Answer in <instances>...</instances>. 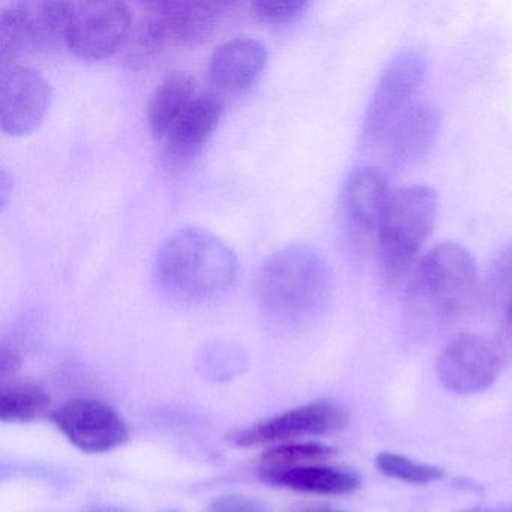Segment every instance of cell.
I'll use <instances>...</instances> for the list:
<instances>
[{"mask_svg":"<svg viewBox=\"0 0 512 512\" xmlns=\"http://www.w3.org/2000/svg\"><path fill=\"white\" fill-rule=\"evenodd\" d=\"M133 20L125 2H71L65 44L86 61L110 58L128 40Z\"/></svg>","mask_w":512,"mask_h":512,"instance_id":"ba28073f","label":"cell"},{"mask_svg":"<svg viewBox=\"0 0 512 512\" xmlns=\"http://www.w3.org/2000/svg\"><path fill=\"white\" fill-rule=\"evenodd\" d=\"M208 512H271L266 503L244 494H226L215 497L208 506Z\"/></svg>","mask_w":512,"mask_h":512,"instance_id":"cb8c5ba5","label":"cell"},{"mask_svg":"<svg viewBox=\"0 0 512 512\" xmlns=\"http://www.w3.org/2000/svg\"><path fill=\"white\" fill-rule=\"evenodd\" d=\"M19 367L20 358L16 350L4 344L2 350H0V374L5 377L8 373H16Z\"/></svg>","mask_w":512,"mask_h":512,"instance_id":"d4e9b609","label":"cell"},{"mask_svg":"<svg viewBox=\"0 0 512 512\" xmlns=\"http://www.w3.org/2000/svg\"><path fill=\"white\" fill-rule=\"evenodd\" d=\"M427 73V59L419 50L398 53L380 74L362 121V143L376 146L389 128L413 104Z\"/></svg>","mask_w":512,"mask_h":512,"instance_id":"8992f818","label":"cell"},{"mask_svg":"<svg viewBox=\"0 0 512 512\" xmlns=\"http://www.w3.org/2000/svg\"><path fill=\"white\" fill-rule=\"evenodd\" d=\"M437 194L428 185L392 191L377 238V259L386 283L409 280L425 242L433 233Z\"/></svg>","mask_w":512,"mask_h":512,"instance_id":"277c9868","label":"cell"},{"mask_svg":"<svg viewBox=\"0 0 512 512\" xmlns=\"http://www.w3.org/2000/svg\"><path fill=\"white\" fill-rule=\"evenodd\" d=\"M391 194L388 179L374 167H359L344 182L340 196L341 226L358 253L376 250Z\"/></svg>","mask_w":512,"mask_h":512,"instance_id":"9c48e42d","label":"cell"},{"mask_svg":"<svg viewBox=\"0 0 512 512\" xmlns=\"http://www.w3.org/2000/svg\"><path fill=\"white\" fill-rule=\"evenodd\" d=\"M226 7L223 2L199 0L148 4L140 20L139 41L149 50L197 46L211 37Z\"/></svg>","mask_w":512,"mask_h":512,"instance_id":"52a82bcc","label":"cell"},{"mask_svg":"<svg viewBox=\"0 0 512 512\" xmlns=\"http://www.w3.org/2000/svg\"><path fill=\"white\" fill-rule=\"evenodd\" d=\"M347 418L349 413L341 404L329 400L314 401L272 416L251 427L233 431L227 436V440L239 448L280 445L295 442L301 437L334 433L346 425Z\"/></svg>","mask_w":512,"mask_h":512,"instance_id":"8fae6325","label":"cell"},{"mask_svg":"<svg viewBox=\"0 0 512 512\" xmlns=\"http://www.w3.org/2000/svg\"><path fill=\"white\" fill-rule=\"evenodd\" d=\"M71 2L26 0L0 11V59L14 64L34 53L49 52L67 43Z\"/></svg>","mask_w":512,"mask_h":512,"instance_id":"5b68a950","label":"cell"},{"mask_svg":"<svg viewBox=\"0 0 512 512\" xmlns=\"http://www.w3.org/2000/svg\"><path fill=\"white\" fill-rule=\"evenodd\" d=\"M169 512H176V511H169Z\"/></svg>","mask_w":512,"mask_h":512,"instance_id":"4dcf8cb0","label":"cell"},{"mask_svg":"<svg viewBox=\"0 0 512 512\" xmlns=\"http://www.w3.org/2000/svg\"><path fill=\"white\" fill-rule=\"evenodd\" d=\"M476 281L475 260L467 248L457 242L436 245L407 280V313L419 325H443L469 304Z\"/></svg>","mask_w":512,"mask_h":512,"instance_id":"3957f363","label":"cell"},{"mask_svg":"<svg viewBox=\"0 0 512 512\" xmlns=\"http://www.w3.org/2000/svg\"><path fill=\"white\" fill-rule=\"evenodd\" d=\"M439 127V113L431 104L413 103L380 143L389 166L403 170L421 163L433 148Z\"/></svg>","mask_w":512,"mask_h":512,"instance_id":"5bb4252c","label":"cell"},{"mask_svg":"<svg viewBox=\"0 0 512 512\" xmlns=\"http://www.w3.org/2000/svg\"><path fill=\"white\" fill-rule=\"evenodd\" d=\"M268 49L253 37H235L220 44L209 61V77L220 91L241 94L262 77Z\"/></svg>","mask_w":512,"mask_h":512,"instance_id":"9a60e30c","label":"cell"},{"mask_svg":"<svg viewBox=\"0 0 512 512\" xmlns=\"http://www.w3.org/2000/svg\"><path fill=\"white\" fill-rule=\"evenodd\" d=\"M200 94L196 79L187 71H172L155 86L148 103V124L157 139H166L179 116Z\"/></svg>","mask_w":512,"mask_h":512,"instance_id":"ac0fdd59","label":"cell"},{"mask_svg":"<svg viewBox=\"0 0 512 512\" xmlns=\"http://www.w3.org/2000/svg\"><path fill=\"white\" fill-rule=\"evenodd\" d=\"M464 512H493V511H490V509H485V508H473V509H467V511H464Z\"/></svg>","mask_w":512,"mask_h":512,"instance_id":"f1b7e54d","label":"cell"},{"mask_svg":"<svg viewBox=\"0 0 512 512\" xmlns=\"http://www.w3.org/2000/svg\"><path fill=\"white\" fill-rule=\"evenodd\" d=\"M505 326L506 332H508L509 338L512 340V296L508 304L505 305Z\"/></svg>","mask_w":512,"mask_h":512,"instance_id":"4316f807","label":"cell"},{"mask_svg":"<svg viewBox=\"0 0 512 512\" xmlns=\"http://www.w3.org/2000/svg\"><path fill=\"white\" fill-rule=\"evenodd\" d=\"M83 512H128L125 511V509L118 508V506H112V505H100V506H94V508L86 509V511Z\"/></svg>","mask_w":512,"mask_h":512,"instance_id":"83f0119b","label":"cell"},{"mask_svg":"<svg viewBox=\"0 0 512 512\" xmlns=\"http://www.w3.org/2000/svg\"><path fill=\"white\" fill-rule=\"evenodd\" d=\"M259 475L266 484L299 493L338 496L353 493L361 487V479L355 473L322 463L290 469L259 470Z\"/></svg>","mask_w":512,"mask_h":512,"instance_id":"e0dca14e","label":"cell"},{"mask_svg":"<svg viewBox=\"0 0 512 512\" xmlns=\"http://www.w3.org/2000/svg\"><path fill=\"white\" fill-rule=\"evenodd\" d=\"M223 116V101L211 92H200L184 110L164 139L166 154L175 163L196 157L217 130Z\"/></svg>","mask_w":512,"mask_h":512,"instance_id":"2e32d148","label":"cell"},{"mask_svg":"<svg viewBox=\"0 0 512 512\" xmlns=\"http://www.w3.org/2000/svg\"><path fill=\"white\" fill-rule=\"evenodd\" d=\"M334 455V448L319 442L280 443L263 452L260 470L290 469L307 464L325 463Z\"/></svg>","mask_w":512,"mask_h":512,"instance_id":"ffe728a7","label":"cell"},{"mask_svg":"<svg viewBox=\"0 0 512 512\" xmlns=\"http://www.w3.org/2000/svg\"><path fill=\"white\" fill-rule=\"evenodd\" d=\"M307 512H340V511H334V509H311V511Z\"/></svg>","mask_w":512,"mask_h":512,"instance_id":"f546056e","label":"cell"},{"mask_svg":"<svg viewBox=\"0 0 512 512\" xmlns=\"http://www.w3.org/2000/svg\"><path fill=\"white\" fill-rule=\"evenodd\" d=\"M503 352L499 344L481 334L452 338L436 362L437 379L443 388L458 395L478 394L499 379Z\"/></svg>","mask_w":512,"mask_h":512,"instance_id":"30bf717a","label":"cell"},{"mask_svg":"<svg viewBox=\"0 0 512 512\" xmlns=\"http://www.w3.org/2000/svg\"><path fill=\"white\" fill-rule=\"evenodd\" d=\"M52 418L68 442L88 454L113 451L130 436L124 416L100 400L68 401L53 412Z\"/></svg>","mask_w":512,"mask_h":512,"instance_id":"7c38bea8","label":"cell"},{"mask_svg":"<svg viewBox=\"0 0 512 512\" xmlns=\"http://www.w3.org/2000/svg\"><path fill=\"white\" fill-rule=\"evenodd\" d=\"M376 466L383 475L398 479L406 484L425 485L440 481L445 476L440 467L418 463L404 455L394 452H380L376 457Z\"/></svg>","mask_w":512,"mask_h":512,"instance_id":"44dd1931","label":"cell"},{"mask_svg":"<svg viewBox=\"0 0 512 512\" xmlns=\"http://www.w3.org/2000/svg\"><path fill=\"white\" fill-rule=\"evenodd\" d=\"M310 7L305 0H260L253 4L254 14L263 22L268 23H292L302 16Z\"/></svg>","mask_w":512,"mask_h":512,"instance_id":"603a6c76","label":"cell"},{"mask_svg":"<svg viewBox=\"0 0 512 512\" xmlns=\"http://www.w3.org/2000/svg\"><path fill=\"white\" fill-rule=\"evenodd\" d=\"M52 397L34 383H19L0 392V421L4 424H29L49 413Z\"/></svg>","mask_w":512,"mask_h":512,"instance_id":"d6986e66","label":"cell"},{"mask_svg":"<svg viewBox=\"0 0 512 512\" xmlns=\"http://www.w3.org/2000/svg\"><path fill=\"white\" fill-rule=\"evenodd\" d=\"M52 91L34 68L14 62L0 65V124L5 134L23 136L43 121Z\"/></svg>","mask_w":512,"mask_h":512,"instance_id":"4fadbf2b","label":"cell"},{"mask_svg":"<svg viewBox=\"0 0 512 512\" xmlns=\"http://www.w3.org/2000/svg\"><path fill=\"white\" fill-rule=\"evenodd\" d=\"M238 257L230 245L209 230L184 227L158 250L154 277L161 289L176 298L203 301L232 286Z\"/></svg>","mask_w":512,"mask_h":512,"instance_id":"7a4b0ae2","label":"cell"},{"mask_svg":"<svg viewBox=\"0 0 512 512\" xmlns=\"http://www.w3.org/2000/svg\"><path fill=\"white\" fill-rule=\"evenodd\" d=\"M11 191H13V181H11L7 170L2 169V173H0V203H2V208L7 206Z\"/></svg>","mask_w":512,"mask_h":512,"instance_id":"484cf974","label":"cell"},{"mask_svg":"<svg viewBox=\"0 0 512 512\" xmlns=\"http://www.w3.org/2000/svg\"><path fill=\"white\" fill-rule=\"evenodd\" d=\"M334 287L331 266L307 244H290L266 257L254 281L260 308L272 319L302 323L323 311Z\"/></svg>","mask_w":512,"mask_h":512,"instance_id":"6da1fadb","label":"cell"},{"mask_svg":"<svg viewBox=\"0 0 512 512\" xmlns=\"http://www.w3.org/2000/svg\"><path fill=\"white\" fill-rule=\"evenodd\" d=\"M484 295L491 304L505 307L512 296V244L503 248L488 266L484 280Z\"/></svg>","mask_w":512,"mask_h":512,"instance_id":"7402d4cb","label":"cell"}]
</instances>
